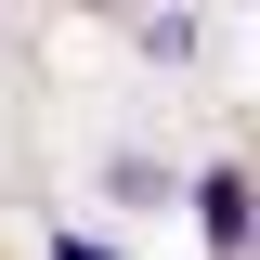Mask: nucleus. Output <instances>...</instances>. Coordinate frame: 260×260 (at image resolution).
<instances>
[{
    "label": "nucleus",
    "mask_w": 260,
    "mask_h": 260,
    "mask_svg": "<svg viewBox=\"0 0 260 260\" xmlns=\"http://www.w3.org/2000/svg\"><path fill=\"white\" fill-rule=\"evenodd\" d=\"M195 221H208V260H247L260 247V182L247 169H195Z\"/></svg>",
    "instance_id": "1"
},
{
    "label": "nucleus",
    "mask_w": 260,
    "mask_h": 260,
    "mask_svg": "<svg viewBox=\"0 0 260 260\" xmlns=\"http://www.w3.org/2000/svg\"><path fill=\"white\" fill-rule=\"evenodd\" d=\"M52 260H104V247H91V234H52Z\"/></svg>",
    "instance_id": "2"
}]
</instances>
